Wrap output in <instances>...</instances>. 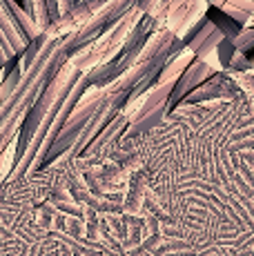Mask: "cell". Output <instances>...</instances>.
Wrapping results in <instances>:
<instances>
[{"instance_id":"cell-1","label":"cell","mask_w":254,"mask_h":256,"mask_svg":"<svg viewBox=\"0 0 254 256\" xmlns=\"http://www.w3.org/2000/svg\"><path fill=\"white\" fill-rule=\"evenodd\" d=\"M38 27L18 0H0V67L16 58L38 36Z\"/></svg>"},{"instance_id":"cell-3","label":"cell","mask_w":254,"mask_h":256,"mask_svg":"<svg viewBox=\"0 0 254 256\" xmlns=\"http://www.w3.org/2000/svg\"><path fill=\"white\" fill-rule=\"evenodd\" d=\"M208 2H210V4H212V2H214V0H208Z\"/></svg>"},{"instance_id":"cell-2","label":"cell","mask_w":254,"mask_h":256,"mask_svg":"<svg viewBox=\"0 0 254 256\" xmlns=\"http://www.w3.org/2000/svg\"><path fill=\"white\" fill-rule=\"evenodd\" d=\"M18 2L38 27V32H42L50 22L60 18L74 4V0H18Z\"/></svg>"}]
</instances>
